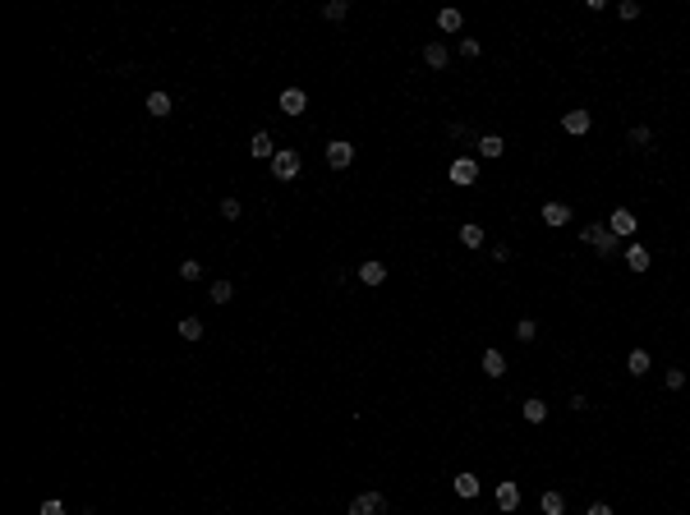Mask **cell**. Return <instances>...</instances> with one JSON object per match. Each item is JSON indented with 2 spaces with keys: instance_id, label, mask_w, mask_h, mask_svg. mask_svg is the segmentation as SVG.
Segmentation results:
<instances>
[{
  "instance_id": "obj_1",
  "label": "cell",
  "mask_w": 690,
  "mask_h": 515,
  "mask_svg": "<svg viewBox=\"0 0 690 515\" xmlns=\"http://www.w3.org/2000/svg\"><path fill=\"white\" fill-rule=\"evenodd\" d=\"M580 240H584V244H594L603 258H617V235L608 230V221H594V226H584V230H580Z\"/></svg>"
},
{
  "instance_id": "obj_2",
  "label": "cell",
  "mask_w": 690,
  "mask_h": 515,
  "mask_svg": "<svg viewBox=\"0 0 690 515\" xmlns=\"http://www.w3.org/2000/svg\"><path fill=\"white\" fill-rule=\"evenodd\" d=\"M299 166H304V157H299L295 148H276V157H272V175L276 180H295Z\"/></svg>"
},
{
  "instance_id": "obj_3",
  "label": "cell",
  "mask_w": 690,
  "mask_h": 515,
  "mask_svg": "<svg viewBox=\"0 0 690 515\" xmlns=\"http://www.w3.org/2000/svg\"><path fill=\"white\" fill-rule=\"evenodd\" d=\"M608 230H612L617 240H630V235L640 230V221H635V212H630V207H617V212L608 216Z\"/></svg>"
},
{
  "instance_id": "obj_4",
  "label": "cell",
  "mask_w": 690,
  "mask_h": 515,
  "mask_svg": "<svg viewBox=\"0 0 690 515\" xmlns=\"http://www.w3.org/2000/svg\"><path fill=\"white\" fill-rule=\"evenodd\" d=\"M382 511H387L382 492H359V497L350 501V515H382Z\"/></svg>"
},
{
  "instance_id": "obj_5",
  "label": "cell",
  "mask_w": 690,
  "mask_h": 515,
  "mask_svg": "<svg viewBox=\"0 0 690 515\" xmlns=\"http://www.w3.org/2000/svg\"><path fill=\"white\" fill-rule=\"evenodd\" d=\"M350 161H354V143H345V138L327 143V166H332V170H345Z\"/></svg>"
},
{
  "instance_id": "obj_6",
  "label": "cell",
  "mask_w": 690,
  "mask_h": 515,
  "mask_svg": "<svg viewBox=\"0 0 690 515\" xmlns=\"http://www.w3.org/2000/svg\"><path fill=\"white\" fill-rule=\"evenodd\" d=\"M446 175H451V184H474L479 180V161H474V157H456Z\"/></svg>"
},
{
  "instance_id": "obj_7",
  "label": "cell",
  "mask_w": 690,
  "mask_h": 515,
  "mask_svg": "<svg viewBox=\"0 0 690 515\" xmlns=\"http://www.w3.org/2000/svg\"><path fill=\"white\" fill-rule=\"evenodd\" d=\"M562 129L575 134V138H584L589 129H594V115H589V111H566V115H562Z\"/></svg>"
},
{
  "instance_id": "obj_8",
  "label": "cell",
  "mask_w": 690,
  "mask_h": 515,
  "mask_svg": "<svg viewBox=\"0 0 690 515\" xmlns=\"http://www.w3.org/2000/svg\"><path fill=\"white\" fill-rule=\"evenodd\" d=\"M276 106L286 111V115H304V106H308V92H304V88H286V92H281V102H276Z\"/></svg>"
},
{
  "instance_id": "obj_9",
  "label": "cell",
  "mask_w": 690,
  "mask_h": 515,
  "mask_svg": "<svg viewBox=\"0 0 690 515\" xmlns=\"http://www.w3.org/2000/svg\"><path fill=\"white\" fill-rule=\"evenodd\" d=\"M249 157H258V161H272V157H276V148H272V134H267V129H258V134L249 138Z\"/></svg>"
},
{
  "instance_id": "obj_10",
  "label": "cell",
  "mask_w": 690,
  "mask_h": 515,
  "mask_svg": "<svg viewBox=\"0 0 690 515\" xmlns=\"http://www.w3.org/2000/svg\"><path fill=\"white\" fill-rule=\"evenodd\" d=\"M359 281H364V286H382L387 281V262H378V258L359 262Z\"/></svg>"
},
{
  "instance_id": "obj_11",
  "label": "cell",
  "mask_w": 690,
  "mask_h": 515,
  "mask_svg": "<svg viewBox=\"0 0 690 515\" xmlns=\"http://www.w3.org/2000/svg\"><path fill=\"white\" fill-rule=\"evenodd\" d=\"M543 226H571V207L566 203H543Z\"/></svg>"
},
{
  "instance_id": "obj_12",
  "label": "cell",
  "mask_w": 690,
  "mask_h": 515,
  "mask_svg": "<svg viewBox=\"0 0 690 515\" xmlns=\"http://www.w3.org/2000/svg\"><path fill=\"white\" fill-rule=\"evenodd\" d=\"M497 506H502L506 515H511L516 506H520V488L511 483V479H502V483H497Z\"/></svg>"
},
{
  "instance_id": "obj_13",
  "label": "cell",
  "mask_w": 690,
  "mask_h": 515,
  "mask_svg": "<svg viewBox=\"0 0 690 515\" xmlns=\"http://www.w3.org/2000/svg\"><path fill=\"white\" fill-rule=\"evenodd\" d=\"M502 152H506V138H502V134H483V138H479V157H488V161H497Z\"/></svg>"
},
{
  "instance_id": "obj_14",
  "label": "cell",
  "mask_w": 690,
  "mask_h": 515,
  "mask_svg": "<svg viewBox=\"0 0 690 515\" xmlns=\"http://www.w3.org/2000/svg\"><path fill=\"white\" fill-rule=\"evenodd\" d=\"M170 106H175V102H170V92H148V115L166 120V115H170Z\"/></svg>"
},
{
  "instance_id": "obj_15",
  "label": "cell",
  "mask_w": 690,
  "mask_h": 515,
  "mask_svg": "<svg viewBox=\"0 0 690 515\" xmlns=\"http://www.w3.org/2000/svg\"><path fill=\"white\" fill-rule=\"evenodd\" d=\"M649 262H654V258H649L644 244H630V249H626V267H630V272H649Z\"/></svg>"
},
{
  "instance_id": "obj_16",
  "label": "cell",
  "mask_w": 690,
  "mask_h": 515,
  "mask_svg": "<svg viewBox=\"0 0 690 515\" xmlns=\"http://www.w3.org/2000/svg\"><path fill=\"white\" fill-rule=\"evenodd\" d=\"M654 368V359H649V350H630V359H626V373L630 378H644Z\"/></svg>"
},
{
  "instance_id": "obj_17",
  "label": "cell",
  "mask_w": 690,
  "mask_h": 515,
  "mask_svg": "<svg viewBox=\"0 0 690 515\" xmlns=\"http://www.w3.org/2000/svg\"><path fill=\"white\" fill-rule=\"evenodd\" d=\"M424 60H428V69H446V60H451V51H446L442 42H428V46H424Z\"/></svg>"
},
{
  "instance_id": "obj_18",
  "label": "cell",
  "mask_w": 690,
  "mask_h": 515,
  "mask_svg": "<svg viewBox=\"0 0 690 515\" xmlns=\"http://www.w3.org/2000/svg\"><path fill=\"white\" fill-rule=\"evenodd\" d=\"M483 373H488V378H502V373H506L502 350H483Z\"/></svg>"
},
{
  "instance_id": "obj_19",
  "label": "cell",
  "mask_w": 690,
  "mask_h": 515,
  "mask_svg": "<svg viewBox=\"0 0 690 515\" xmlns=\"http://www.w3.org/2000/svg\"><path fill=\"white\" fill-rule=\"evenodd\" d=\"M483 240H488L483 226H474V221H465V226H460V244H465V249H479Z\"/></svg>"
},
{
  "instance_id": "obj_20",
  "label": "cell",
  "mask_w": 690,
  "mask_h": 515,
  "mask_svg": "<svg viewBox=\"0 0 690 515\" xmlns=\"http://www.w3.org/2000/svg\"><path fill=\"white\" fill-rule=\"evenodd\" d=\"M538 506H543V515H566V497H562V492H543Z\"/></svg>"
},
{
  "instance_id": "obj_21",
  "label": "cell",
  "mask_w": 690,
  "mask_h": 515,
  "mask_svg": "<svg viewBox=\"0 0 690 515\" xmlns=\"http://www.w3.org/2000/svg\"><path fill=\"white\" fill-rule=\"evenodd\" d=\"M175 332H180V341H203V322L198 318H180Z\"/></svg>"
},
{
  "instance_id": "obj_22",
  "label": "cell",
  "mask_w": 690,
  "mask_h": 515,
  "mask_svg": "<svg viewBox=\"0 0 690 515\" xmlns=\"http://www.w3.org/2000/svg\"><path fill=\"white\" fill-rule=\"evenodd\" d=\"M520 414H525V424H543V419H548V405H543V400H525Z\"/></svg>"
},
{
  "instance_id": "obj_23",
  "label": "cell",
  "mask_w": 690,
  "mask_h": 515,
  "mask_svg": "<svg viewBox=\"0 0 690 515\" xmlns=\"http://www.w3.org/2000/svg\"><path fill=\"white\" fill-rule=\"evenodd\" d=\"M345 14H350V5H345V0H327V5H322V19H332V23H341Z\"/></svg>"
},
{
  "instance_id": "obj_24",
  "label": "cell",
  "mask_w": 690,
  "mask_h": 515,
  "mask_svg": "<svg viewBox=\"0 0 690 515\" xmlns=\"http://www.w3.org/2000/svg\"><path fill=\"white\" fill-rule=\"evenodd\" d=\"M456 492L460 497H479V479L474 474H456Z\"/></svg>"
},
{
  "instance_id": "obj_25",
  "label": "cell",
  "mask_w": 690,
  "mask_h": 515,
  "mask_svg": "<svg viewBox=\"0 0 690 515\" xmlns=\"http://www.w3.org/2000/svg\"><path fill=\"white\" fill-rule=\"evenodd\" d=\"M437 28H442V32H460V10H442V14H437Z\"/></svg>"
},
{
  "instance_id": "obj_26",
  "label": "cell",
  "mask_w": 690,
  "mask_h": 515,
  "mask_svg": "<svg viewBox=\"0 0 690 515\" xmlns=\"http://www.w3.org/2000/svg\"><path fill=\"white\" fill-rule=\"evenodd\" d=\"M235 299V286L230 281H212V304H230Z\"/></svg>"
},
{
  "instance_id": "obj_27",
  "label": "cell",
  "mask_w": 690,
  "mask_h": 515,
  "mask_svg": "<svg viewBox=\"0 0 690 515\" xmlns=\"http://www.w3.org/2000/svg\"><path fill=\"white\" fill-rule=\"evenodd\" d=\"M516 336H520L525 345H529V341L538 336V322H534V318H520V322H516Z\"/></svg>"
},
{
  "instance_id": "obj_28",
  "label": "cell",
  "mask_w": 690,
  "mask_h": 515,
  "mask_svg": "<svg viewBox=\"0 0 690 515\" xmlns=\"http://www.w3.org/2000/svg\"><path fill=\"white\" fill-rule=\"evenodd\" d=\"M198 276H203V262L184 258V262H180V281H198Z\"/></svg>"
},
{
  "instance_id": "obj_29",
  "label": "cell",
  "mask_w": 690,
  "mask_h": 515,
  "mask_svg": "<svg viewBox=\"0 0 690 515\" xmlns=\"http://www.w3.org/2000/svg\"><path fill=\"white\" fill-rule=\"evenodd\" d=\"M240 212H244L240 198H221V216H226V221H240Z\"/></svg>"
},
{
  "instance_id": "obj_30",
  "label": "cell",
  "mask_w": 690,
  "mask_h": 515,
  "mask_svg": "<svg viewBox=\"0 0 690 515\" xmlns=\"http://www.w3.org/2000/svg\"><path fill=\"white\" fill-rule=\"evenodd\" d=\"M630 143H635V148H649V143H654V134H649L644 124H635V129H630Z\"/></svg>"
},
{
  "instance_id": "obj_31",
  "label": "cell",
  "mask_w": 690,
  "mask_h": 515,
  "mask_svg": "<svg viewBox=\"0 0 690 515\" xmlns=\"http://www.w3.org/2000/svg\"><path fill=\"white\" fill-rule=\"evenodd\" d=\"M663 382H667L672 391H681V387H686V368H667V378H663Z\"/></svg>"
},
{
  "instance_id": "obj_32",
  "label": "cell",
  "mask_w": 690,
  "mask_h": 515,
  "mask_svg": "<svg viewBox=\"0 0 690 515\" xmlns=\"http://www.w3.org/2000/svg\"><path fill=\"white\" fill-rule=\"evenodd\" d=\"M456 51L465 56V60H474V56H479V42H474V37H460V46H456Z\"/></svg>"
},
{
  "instance_id": "obj_33",
  "label": "cell",
  "mask_w": 690,
  "mask_h": 515,
  "mask_svg": "<svg viewBox=\"0 0 690 515\" xmlns=\"http://www.w3.org/2000/svg\"><path fill=\"white\" fill-rule=\"evenodd\" d=\"M617 14H621V19H640V5H635V0H621V5H617Z\"/></svg>"
},
{
  "instance_id": "obj_34",
  "label": "cell",
  "mask_w": 690,
  "mask_h": 515,
  "mask_svg": "<svg viewBox=\"0 0 690 515\" xmlns=\"http://www.w3.org/2000/svg\"><path fill=\"white\" fill-rule=\"evenodd\" d=\"M42 515H65V501H56V497L42 501Z\"/></svg>"
},
{
  "instance_id": "obj_35",
  "label": "cell",
  "mask_w": 690,
  "mask_h": 515,
  "mask_svg": "<svg viewBox=\"0 0 690 515\" xmlns=\"http://www.w3.org/2000/svg\"><path fill=\"white\" fill-rule=\"evenodd\" d=\"M584 515H612V506H608V501H594V506H589Z\"/></svg>"
},
{
  "instance_id": "obj_36",
  "label": "cell",
  "mask_w": 690,
  "mask_h": 515,
  "mask_svg": "<svg viewBox=\"0 0 690 515\" xmlns=\"http://www.w3.org/2000/svg\"><path fill=\"white\" fill-rule=\"evenodd\" d=\"M78 515H97V511H78Z\"/></svg>"
}]
</instances>
